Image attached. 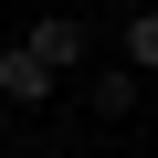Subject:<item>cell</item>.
<instances>
[{
  "instance_id": "obj_2",
  "label": "cell",
  "mask_w": 158,
  "mask_h": 158,
  "mask_svg": "<svg viewBox=\"0 0 158 158\" xmlns=\"http://www.w3.org/2000/svg\"><path fill=\"white\" fill-rule=\"evenodd\" d=\"M0 95H11V106H53V74H42L21 42H0Z\"/></svg>"
},
{
  "instance_id": "obj_3",
  "label": "cell",
  "mask_w": 158,
  "mask_h": 158,
  "mask_svg": "<svg viewBox=\"0 0 158 158\" xmlns=\"http://www.w3.org/2000/svg\"><path fill=\"white\" fill-rule=\"evenodd\" d=\"M116 63L137 74V85H148V74H158V11H137V21L116 32Z\"/></svg>"
},
{
  "instance_id": "obj_4",
  "label": "cell",
  "mask_w": 158,
  "mask_h": 158,
  "mask_svg": "<svg viewBox=\"0 0 158 158\" xmlns=\"http://www.w3.org/2000/svg\"><path fill=\"white\" fill-rule=\"evenodd\" d=\"M137 95H148V85H137V74H127V63H106V74H95V106H106V116H127Z\"/></svg>"
},
{
  "instance_id": "obj_1",
  "label": "cell",
  "mask_w": 158,
  "mask_h": 158,
  "mask_svg": "<svg viewBox=\"0 0 158 158\" xmlns=\"http://www.w3.org/2000/svg\"><path fill=\"white\" fill-rule=\"evenodd\" d=\"M21 53H32V63H42V74H53V85H63V74H74V63H85V21H74V11H42V21H32V42H21Z\"/></svg>"
}]
</instances>
